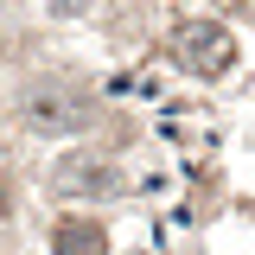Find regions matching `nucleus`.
Segmentation results:
<instances>
[{
  "label": "nucleus",
  "instance_id": "obj_2",
  "mask_svg": "<svg viewBox=\"0 0 255 255\" xmlns=\"http://www.w3.org/2000/svg\"><path fill=\"white\" fill-rule=\"evenodd\" d=\"M51 185L58 191H83V198H109V191H115V172H109V166H102V159H58V166H51Z\"/></svg>",
  "mask_w": 255,
  "mask_h": 255
},
{
  "label": "nucleus",
  "instance_id": "obj_3",
  "mask_svg": "<svg viewBox=\"0 0 255 255\" xmlns=\"http://www.w3.org/2000/svg\"><path fill=\"white\" fill-rule=\"evenodd\" d=\"M32 122H45V128H83L90 122V102L70 96V90H58V83H45V90L32 96Z\"/></svg>",
  "mask_w": 255,
  "mask_h": 255
},
{
  "label": "nucleus",
  "instance_id": "obj_5",
  "mask_svg": "<svg viewBox=\"0 0 255 255\" xmlns=\"http://www.w3.org/2000/svg\"><path fill=\"white\" fill-rule=\"evenodd\" d=\"M6 204H13V185H6V179H0V217H6Z\"/></svg>",
  "mask_w": 255,
  "mask_h": 255
},
{
  "label": "nucleus",
  "instance_id": "obj_4",
  "mask_svg": "<svg viewBox=\"0 0 255 255\" xmlns=\"http://www.w3.org/2000/svg\"><path fill=\"white\" fill-rule=\"evenodd\" d=\"M51 255H109V236H102V223L90 217H64L51 230Z\"/></svg>",
  "mask_w": 255,
  "mask_h": 255
},
{
  "label": "nucleus",
  "instance_id": "obj_1",
  "mask_svg": "<svg viewBox=\"0 0 255 255\" xmlns=\"http://www.w3.org/2000/svg\"><path fill=\"white\" fill-rule=\"evenodd\" d=\"M230 32L211 26V19H191V26H179V38H172V58L185 64L191 77H217L223 64H230Z\"/></svg>",
  "mask_w": 255,
  "mask_h": 255
}]
</instances>
